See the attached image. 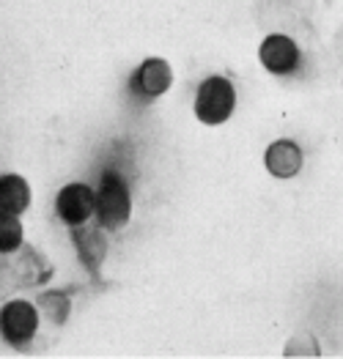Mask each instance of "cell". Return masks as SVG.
<instances>
[{"mask_svg": "<svg viewBox=\"0 0 343 359\" xmlns=\"http://www.w3.org/2000/svg\"><path fill=\"white\" fill-rule=\"evenodd\" d=\"M132 214V198L129 187L119 173H105L96 189V217L99 225L107 231H119L129 222Z\"/></svg>", "mask_w": 343, "mask_h": 359, "instance_id": "6da1fadb", "label": "cell"}, {"mask_svg": "<svg viewBox=\"0 0 343 359\" xmlns=\"http://www.w3.org/2000/svg\"><path fill=\"white\" fill-rule=\"evenodd\" d=\"M236 107V90L234 83H228L225 77H209L201 83L198 96H195V116L198 121L217 126L234 116Z\"/></svg>", "mask_w": 343, "mask_h": 359, "instance_id": "7a4b0ae2", "label": "cell"}, {"mask_svg": "<svg viewBox=\"0 0 343 359\" xmlns=\"http://www.w3.org/2000/svg\"><path fill=\"white\" fill-rule=\"evenodd\" d=\"M39 332V307L25 299L6 302L0 307V334L8 346L25 348Z\"/></svg>", "mask_w": 343, "mask_h": 359, "instance_id": "3957f363", "label": "cell"}, {"mask_svg": "<svg viewBox=\"0 0 343 359\" xmlns=\"http://www.w3.org/2000/svg\"><path fill=\"white\" fill-rule=\"evenodd\" d=\"M55 211L69 228L86 225L91 219V214L96 211V192H91V187L86 184H69L58 192L55 201Z\"/></svg>", "mask_w": 343, "mask_h": 359, "instance_id": "277c9868", "label": "cell"}, {"mask_svg": "<svg viewBox=\"0 0 343 359\" xmlns=\"http://www.w3.org/2000/svg\"><path fill=\"white\" fill-rule=\"evenodd\" d=\"M258 60L264 63L267 72L285 77V74H294L297 66H300V47L294 44V39H288L283 33H272V36H267L261 41Z\"/></svg>", "mask_w": 343, "mask_h": 359, "instance_id": "5b68a950", "label": "cell"}, {"mask_svg": "<svg viewBox=\"0 0 343 359\" xmlns=\"http://www.w3.org/2000/svg\"><path fill=\"white\" fill-rule=\"evenodd\" d=\"M170 86H173V72H170L168 60L162 58L143 60L140 69L132 74V90L137 96H146V99L162 96Z\"/></svg>", "mask_w": 343, "mask_h": 359, "instance_id": "8992f818", "label": "cell"}, {"mask_svg": "<svg viewBox=\"0 0 343 359\" xmlns=\"http://www.w3.org/2000/svg\"><path fill=\"white\" fill-rule=\"evenodd\" d=\"M264 162L275 179H291L302 170V149L294 140H275L264 154Z\"/></svg>", "mask_w": 343, "mask_h": 359, "instance_id": "52a82bcc", "label": "cell"}, {"mask_svg": "<svg viewBox=\"0 0 343 359\" xmlns=\"http://www.w3.org/2000/svg\"><path fill=\"white\" fill-rule=\"evenodd\" d=\"M72 239H74V247H77L83 264L88 266L91 274H96L99 264H102V258H105V252H107V244H105V239H102L99 228L77 225V228H72Z\"/></svg>", "mask_w": 343, "mask_h": 359, "instance_id": "ba28073f", "label": "cell"}, {"mask_svg": "<svg viewBox=\"0 0 343 359\" xmlns=\"http://www.w3.org/2000/svg\"><path fill=\"white\" fill-rule=\"evenodd\" d=\"M31 203V187L22 176H0V211L6 214H22Z\"/></svg>", "mask_w": 343, "mask_h": 359, "instance_id": "9c48e42d", "label": "cell"}, {"mask_svg": "<svg viewBox=\"0 0 343 359\" xmlns=\"http://www.w3.org/2000/svg\"><path fill=\"white\" fill-rule=\"evenodd\" d=\"M22 247V222L17 214L0 211V252H17Z\"/></svg>", "mask_w": 343, "mask_h": 359, "instance_id": "30bf717a", "label": "cell"}, {"mask_svg": "<svg viewBox=\"0 0 343 359\" xmlns=\"http://www.w3.org/2000/svg\"><path fill=\"white\" fill-rule=\"evenodd\" d=\"M36 307L47 316V321L50 324H63L66 318H69V297L63 294V291H50V294H41L39 299H36Z\"/></svg>", "mask_w": 343, "mask_h": 359, "instance_id": "8fae6325", "label": "cell"}, {"mask_svg": "<svg viewBox=\"0 0 343 359\" xmlns=\"http://www.w3.org/2000/svg\"><path fill=\"white\" fill-rule=\"evenodd\" d=\"M8 288H20V285H17V274H14L11 258H8V261H0V297H6Z\"/></svg>", "mask_w": 343, "mask_h": 359, "instance_id": "7c38bea8", "label": "cell"}]
</instances>
